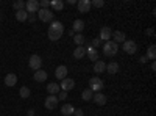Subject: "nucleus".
Instances as JSON below:
<instances>
[{
    "label": "nucleus",
    "instance_id": "1",
    "mask_svg": "<svg viewBox=\"0 0 156 116\" xmlns=\"http://www.w3.org/2000/svg\"><path fill=\"white\" fill-rule=\"evenodd\" d=\"M62 33H64V25L59 21H53V22L50 24L48 30H47L48 39H51V41H58L59 38L62 36Z\"/></svg>",
    "mask_w": 156,
    "mask_h": 116
},
{
    "label": "nucleus",
    "instance_id": "2",
    "mask_svg": "<svg viewBox=\"0 0 156 116\" xmlns=\"http://www.w3.org/2000/svg\"><path fill=\"white\" fill-rule=\"evenodd\" d=\"M117 50H119V44H115L112 39L106 41L105 46H103V54H105L106 57H114L117 54Z\"/></svg>",
    "mask_w": 156,
    "mask_h": 116
},
{
    "label": "nucleus",
    "instance_id": "3",
    "mask_svg": "<svg viewBox=\"0 0 156 116\" xmlns=\"http://www.w3.org/2000/svg\"><path fill=\"white\" fill-rule=\"evenodd\" d=\"M89 89L92 93H100L103 89V80L100 79V77H92V79L89 80Z\"/></svg>",
    "mask_w": 156,
    "mask_h": 116
},
{
    "label": "nucleus",
    "instance_id": "4",
    "mask_svg": "<svg viewBox=\"0 0 156 116\" xmlns=\"http://www.w3.org/2000/svg\"><path fill=\"white\" fill-rule=\"evenodd\" d=\"M36 16L41 19L42 22H53L55 13H53V11H50V9H42V8H39V11H37V14H36Z\"/></svg>",
    "mask_w": 156,
    "mask_h": 116
},
{
    "label": "nucleus",
    "instance_id": "5",
    "mask_svg": "<svg viewBox=\"0 0 156 116\" xmlns=\"http://www.w3.org/2000/svg\"><path fill=\"white\" fill-rule=\"evenodd\" d=\"M25 11L28 14H36L39 11V2L37 0H28V2H25Z\"/></svg>",
    "mask_w": 156,
    "mask_h": 116
},
{
    "label": "nucleus",
    "instance_id": "6",
    "mask_svg": "<svg viewBox=\"0 0 156 116\" xmlns=\"http://www.w3.org/2000/svg\"><path fill=\"white\" fill-rule=\"evenodd\" d=\"M123 50H125L128 55H134L137 52V44L134 41H131V39H126L123 43Z\"/></svg>",
    "mask_w": 156,
    "mask_h": 116
},
{
    "label": "nucleus",
    "instance_id": "7",
    "mask_svg": "<svg viewBox=\"0 0 156 116\" xmlns=\"http://www.w3.org/2000/svg\"><path fill=\"white\" fill-rule=\"evenodd\" d=\"M28 66L33 69V71H39L42 66V60L39 55H31L30 57V61H28Z\"/></svg>",
    "mask_w": 156,
    "mask_h": 116
},
{
    "label": "nucleus",
    "instance_id": "8",
    "mask_svg": "<svg viewBox=\"0 0 156 116\" xmlns=\"http://www.w3.org/2000/svg\"><path fill=\"white\" fill-rule=\"evenodd\" d=\"M58 97L56 96H47V99H45V102H44V105H45V108L47 110H55L56 107H58Z\"/></svg>",
    "mask_w": 156,
    "mask_h": 116
},
{
    "label": "nucleus",
    "instance_id": "9",
    "mask_svg": "<svg viewBox=\"0 0 156 116\" xmlns=\"http://www.w3.org/2000/svg\"><path fill=\"white\" fill-rule=\"evenodd\" d=\"M73 86H75V82H73V79H64V80H61V85H59V88H61V91H70V89H73Z\"/></svg>",
    "mask_w": 156,
    "mask_h": 116
},
{
    "label": "nucleus",
    "instance_id": "10",
    "mask_svg": "<svg viewBox=\"0 0 156 116\" xmlns=\"http://www.w3.org/2000/svg\"><path fill=\"white\" fill-rule=\"evenodd\" d=\"M84 49H86V54H87V57H89L90 61H94V63L98 61V52H97V49H94L90 44H87Z\"/></svg>",
    "mask_w": 156,
    "mask_h": 116
},
{
    "label": "nucleus",
    "instance_id": "11",
    "mask_svg": "<svg viewBox=\"0 0 156 116\" xmlns=\"http://www.w3.org/2000/svg\"><path fill=\"white\" fill-rule=\"evenodd\" d=\"M111 36H112V32H111V28L109 27H101V30H100V41H111Z\"/></svg>",
    "mask_w": 156,
    "mask_h": 116
},
{
    "label": "nucleus",
    "instance_id": "12",
    "mask_svg": "<svg viewBox=\"0 0 156 116\" xmlns=\"http://www.w3.org/2000/svg\"><path fill=\"white\" fill-rule=\"evenodd\" d=\"M76 6H78V13H89L90 0H80V2L76 3Z\"/></svg>",
    "mask_w": 156,
    "mask_h": 116
},
{
    "label": "nucleus",
    "instance_id": "13",
    "mask_svg": "<svg viewBox=\"0 0 156 116\" xmlns=\"http://www.w3.org/2000/svg\"><path fill=\"white\" fill-rule=\"evenodd\" d=\"M66 75H67V68L66 66H58L56 71H55V77L58 80H64L66 79Z\"/></svg>",
    "mask_w": 156,
    "mask_h": 116
},
{
    "label": "nucleus",
    "instance_id": "14",
    "mask_svg": "<svg viewBox=\"0 0 156 116\" xmlns=\"http://www.w3.org/2000/svg\"><path fill=\"white\" fill-rule=\"evenodd\" d=\"M84 30V22L81 19H76L73 21V25H72V32L73 33H81Z\"/></svg>",
    "mask_w": 156,
    "mask_h": 116
},
{
    "label": "nucleus",
    "instance_id": "15",
    "mask_svg": "<svg viewBox=\"0 0 156 116\" xmlns=\"http://www.w3.org/2000/svg\"><path fill=\"white\" fill-rule=\"evenodd\" d=\"M111 38H114V43L115 44H119V43H125L126 41V38H125V33L123 32H119V30H117V32H112V36Z\"/></svg>",
    "mask_w": 156,
    "mask_h": 116
},
{
    "label": "nucleus",
    "instance_id": "16",
    "mask_svg": "<svg viewBox=\"0 0 156 116\" xmlns=\"http://www.w3.org/2000/svg\"><path fill=\"white\" fill-rule=\"evenodd\" d=\"M17 83V75L16 74H8V75H5V85L6 86H14Z\"/></svg>",
    "mask_w": 156,
    "mask_h": 116
},
{
    "label": "nucleus",
    "instance_id": "17",
    "mask_svg": "<svg viewBox=\"0 0 156 116\" xmlns=\"http://www.w3.org/2000/svg\"><path fill=\"white\" fill-rule=\"evenodd\" d=\"M106 71H108L109 75L117 74V72H119V63H117V61H111L109 64H106Z\"/></svg>",
    "mask_w": 156,
    "mask_h": 116
},
{
    "label": "nucleus",
    "instance_id": "18",
    "mask_svg": "<svg viewBox=\"0 0 156 116\" xmlns=\"http://www.w3.org/2000/svg\"><path fill=\"white\" fill-rule=\"evenodd\" d=\"M92 100L95 102L97 105H105V104H106V96L101 94V93H95V94L92 96Z\"/></svg>",
    "mask_w": 156,
    "mask_h": 116
},
{
    "label": "nucleus",
    "instance_id": "19",
    "mask_svg": "<svg viewBox=\"0 0 156 116\" xmlns=\"http://www.w3.org/2000/svg\"><path fill=\"white\" fill-rule=\"evenodd\" d=\"M59 85L58 83H48L47 85V93L50 94V96H56L58 93H59Z\"/></svg>",
    "mask_w": 156,
    "mask_h": 116
},
{
    "label": "nucleus",
    "instance_id": "20",
    "mask_svg": "<svg viewBox=\"0 0 156 116\" xmlns=\"http://www.w3.org/2000/svg\"><path fill=\"white\" fill-rule=\"evenodd\" d=\"M94 71H95V74L105 72V71H106V63H105V61H101V60L95 61V64H94Z\"/></svg>",
    "mask_w": 156,
    "mask_h": 116
},
{
    "label": "nucleus",
    "instance_id": "21",
    "mask_svg": "<svg viewBox=\"0 0 156 116\" xmlns=\"http://www.w3.org/2000/svg\"><path fill=\"white\" fill-rule=\"evenodd\" d=\"M84 55H86V49H84V46H76V49L73 50V57H75L76 60H81Z\"/></svg>",
    "mask_w": 156,
    "mask_h": 116
},
{
    "label": "nucleus",
    "instance_id": "22",
    "mask_svg": "<svg viewBox=\"0 0 156 116\" xmlns=\"http://www.w3.org/2000/svg\"><path fill=\"white\" fill-rule=\"evenodd\" d=\"M34 80L36 82H45L47 80V72L45 71H42V69H39V71H34Z\"/></svg>",
    "mask_w": 156,
    "mask_h": 116
},
{
    "label": "nucleus",
    "instance_id": "23",
    "mask_svg": "<svg viewBox=\"0 0 156 116\" xmlns=\"http://www.w3.org/2000/svg\"><path fill=\"white\" fill-rule=\"evenodd\" d=\"M73 107L70 105V104H64L62 107H61V113L64 114V116H72L73 114Z\"/></svg>",
    "mask_w": 156,
    "mask_h": 116
},
{
    "label": "nucleus",
    "instance_id": "24",
    "mask_svg": "<svg viewBox=\"0 0 156 116\" xmlns=\"http://www.w3.org/2000/svg\"><path fill=\"white\" fill-rule=\"evenodd\" d=\"M50 6L53 8L55 11H61V9L64 8V2H62V0H51Z\"/></svg>",
    "mask_w": 156,
    "mask_h": 116
},
{
    "label": "nucleus",
    "instance_id": "25",
    "mask_svg": "<svg viewBox=\"0 0 156 116\" xmlns=\"http://www.w3.org/2000/svg\"><path fill=\"white\" fill-rule=\"evenodd\" d=\"M16 19L19 21V22H25L28 19V13L25 11V9H22V11H16Z\"/></svg>",
    "mask_w": 156,
    "mask_h": 116
},
{
    "label": "nucleus",
    "instance_id": "26",
    "mask_svg": "<svg viewBox=\"0 0 156 116\" xmlns=\"http://www.w3.org/2000/svg\"><path fill=\"white\" fill-rule=\"evenodd\" d=\"M147 58L151 60V61H154V58H156V46H154V44H151V46L148 47V50H147Z\"/></svg>",
    "mask_w": 156,
    "mask_h": 116
},
{
    "label": "nucleus",
    "instance_id": "27",
    "mask_svg": "<svg viewBox=\"0 0 156 116\" xmlns=\"http://www.w3.org/2000/svg\"><path fill=\"white\" fill-rule=\"evenodd\" d=\"M72 38H73V43H75L76 46H84V43H86V41H84V36H83L81 33H76V35H73Z\"/></svg>",
    "mask_w": 156,
    "mask_h": 116
},
{
    "label": "nucleus",
    "instance_id": "28",
    "mask_svg": "<svg viewBox=\"0 0 156 116\" xmlns=\"http://www.w3.org/2000/svg\"><path fill=\"white\" fill-rule=\"evenodd\" d=\"M19 94H20V97H22V99H28V97H30V94H31V91H30V88L22 86V88L19 89Z\"/></svg>",
    "mask_w": 156,
    "mask_h": 116
},
{
    "label": "nucleus",
    "instance_id": "29",
    "mask_svg": "<svg viewBox=\"0 0 156 116\" xmlns=\"http://www.w3.org/2000/svg\"><path fill=\"white\" fill-rule=\"evenodd\" d=\"M92 96H94V93L90 91L89 88L84 89V91L81 93V99H83V100H92Z\"/></svg>",
    "mask_w": 156,
    "mask_h": 116
},
{
    "label": "nucleus",
    "instance_id": "30",
    "mask_svg": "<svg viewBox=\"0 0 156 116\" xmlns=\"http://www.w3.org/2000/svg\"><path fill=\"white\" fill-rule=\"evenodd\" d=\"M14 9L16 11L25 9V2H23V0H16V2H14Z\"/></svg>",
    "mask_w": 156,
    "mask_h": 116
},
{
    "label": "nucleus",
    "instance_id": "31",
    "mask_svg": "<svg viewBox=\"0 0 156 116\" xmlns=\"http://www.w3.org/2000/svg\"><path fill=\"white\" fill-rule=\"evenodd\" d=\"M103 5H105L103 0H92V2H90V6H95V8H101Z\"/></svg>",
    "mask_w": 156,
    "mask_h": 116
},
{
    "label": "nucleus",
    "instance_id": "32",
    "mask_svg": "<svg viewBox=\"0 0 156 116\" xmlns=\"http://www.w3.org/2000/svg\"><path fill=\"white\" fill-rule=\"evenodd\" d=\"M48 6H50V2H48V0H42V2H39V8L48 9Z\"/></svg>",
    "mask_w": 156,
    "mask_h": 116
},
{
    "label": "nucleus",
    "instance_id": "33",
    "mask_svg": "<svg viewBox=\"0 0 156 116\" xmlns=\"http://www.w3.org/2000/svg\"><path fill=\"white\" fill-rule=\"evenodd\" d=\"M90 46H92L94 49H97V47H100L101 46V41H100V38H95V39L90 43Z\"/></svg>",
    "mask_w": 156,
    "mask_h": 116
},
{
    "label": "nucleus",
    "instance_id": "34",
    "mask_svg": "<svg viewBox=\"0 0 156 116\" xmlns=\"http://www.w3.org/2000/svg\"><path fill=\"white\" fill-rule=\"evenodd\" d=\"M56 97H58V100H64V99L67 97V93H66V91H59Z\"/></svg>",
    "mask_w": 156,
    "mask_h": 116
},
{
    "label": "nucleus",
    "instance_id": "35",
    "mask_svg": "<svg viewBox=\"0 0 156 116\" xmlns=\"http://www.w3.org/2000/svg\"><path fill=\"white\" fill-rule=\"evenodd\" d=\"M73 114H75V116H83L84 113H83L81 108H75V110H73Z\"/></svg>",
    "mask_w": 156,
    "mask_h": 116
},
{
    "label": "nucleus",
    "instance_id": "36",
    "mask_svg": "<svg viewBox=\"0 0 156 116\" xmlns=\"http://www.w3.org/2000/svg\"><path fill=\"white\" fill-rule=\"evenodd\" d=\"M36 17H37L36 14H28V19H27V21H30V22H34V21H36Z\"/></svg>",
    "mask_w": 156,
    "mask_h": 116
},
{
    "label": "nucleus",
    "instance_id": "37",
    "mask_svg": "<svg viewBox=\"0 0 156 116\" xmlns=\"http://www.w3.org/2000/svg\"><path fill=\"white\" fill-rule=\"evenodd\" d=\"M151 71H153V72H154V71H156V63H154V61H153V63H151Z\"/></svg>",
    "mask_w": 156,
    "mask_h": 116
},
{
    "label": "nucleus",
    "instance_id": "38",
    "mask_svg": "<svg viewBox=\"0 0 156 116\" xmlns=\"http://www.w3.org/2000/svg\"><path fill=\"white\" fill-rule=\"evenodd\" d=\"M147 35H150V36H153L154 33H153V30H151V28H148V30H147Z\"/></svg>",
    "mask_w": 156,
    "mask_h": 116
},
{
    "label": "nucleus",
    "instance_id": "39",
    "mask_svg": "<svg viewBox=\"0 0 156 116\" xmlns=\"http://www.w3.org/2000/svg\"><path fill=\"white\" fill-rule=\"evenodd\" d=\"M27 114H28V116H34V110H28Z\"/></svg>",
    "mask_w": 156,
    "mask_h": 116
},
{
    "label": "nucleus",
    "instance_id": "40",
    "mask_svg": "<svg viewBox=\"0 0 156 116\" xmlns=\"http://www.w3.org/2000/svg\"><path fill=\"white\" fill-rule=\"evenodd\" d=\"M147 61V57H140V63H145Z\"/></svg>",
    "mask_w": 156,
    "mask_h": 116
}]
</instances>
